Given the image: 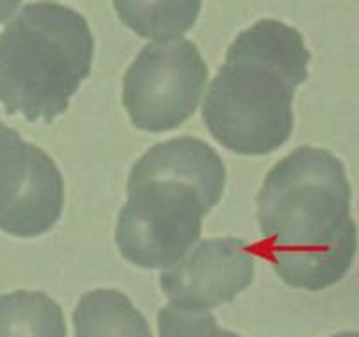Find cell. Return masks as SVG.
Returning <instances> with one entry per match:
<instances>
[{"instance_id": "obj_5", "label": "cell", "mask_w": 359, "mask_h": 337, "mask_svg": "<svg viewBox=\"0 0 359 337\" xmlns=\"http://www.w3.org/2000/svg\"><path fill=\"white\" fill-rule=\"evenodd\" d=\"M208 67L191 41H156L143 48L123 77V106L147 132L177 129L197 111Z\"/></svg>"}, {"instance_id": "obj_2", "label": "cell", "mask_w": 359, "mask_h": 337, "mask_svg": "<svg viewBox=\"0 0 359 337\" xmlns=\"http://www.w3.org/2000/svg\"><path fill=\"white\" fill-rule=\"evenodd\" d=\"M311 54L297 29L261 20L241 32L208 88L202 118L211 136L240 156H266L293 130V97Z\"/></svg>"}, {"instance_id": "obj_6", "label": "cell", "mask_w": 359, "mask_h": 337, "mask_svg": "<svg viewBox=\"0 0 359 337\" xmlns=\"http://www.w3.org/2000/svg\"><path fill=\"white\" fill-rule=\"evenodd\" d=\"M65 184L52 157L0 122V231L36 238L61 218Z\"/></svg>"}, {"instance_id": "obj_11", "label": "cell", "mask_w": 359, "mask_h": 337, "mask_svg": "<svg viewBox=\"0 0 359 337\" xmlns=\"http://www.w3.org/2000/svg\"><path fill=\"white\" fill-rule=\"evenodd\" d=\"M159 337H238L218 325L208 310L179 309L166 305L158 314Z\"/></svg>"}, {"instance_id": "obj_1", "label": "cell", "mask_w": 359, "mask_h": 337, "mask_svg": "<svg viewBox=\"0 0 359 337\" xmlns=\"http://www.w3.org/2000/svg\"><path fill=\"white\" fill-rule=\"evenodd\" d=\"M344 163L324 149L293 150L257 196L261 252L290 287L324 291L344 280L358 254Z\"/></svg>"}, {"instance_id": "obj_7", "label": "cell", "mask_w": 359, "mask_h": 337, "mask_svg": "<svg viewBox=\"0 0 359 337\" xmlns=\"http://www.w3.org/2000/svg\"><path fill=\"white\" fill-rule=\"evenodd\" d=\"M254 280L252 247L238 238L205 240L161 275L170 305L208 310L236 298Z\"/></svg>"}, {"instance_id": "obj_13", "label": "cell", "mask_w": 359, "mask_h": 337, "mask_svg": "<svg viewBox=\"0 0 359 337\" xmlns=\"http://www.w3.org/2000/svg\"><path fill=\"white\" fill-rule=\"evenodd\" d=\"M331 337H359V332H339V333H334V336Z\"/></svg>"}, {"instance_id": "obj_10", "label": "cell", "mask_w": 359, "mask_h": 337, "mask_svg": "<svg viewBox=\"0 0 359 337\" xmlns=\"http://www.w3.org/2000/svg\"><path fill=\"white\" fill-rule=\"evenodd\" d=\"M0 337H67L63 309L40 291L2 294Z\"/></svg>"}, {"instance_id": "obj_14", "label": "cell", "mask_w": 359, "mask_h": 337, "mask_svg": "<svg viewBox=\"0 0 359 337\" xmlns=\"http://www.w3.org/2000/svg\"><path fill=\"white\" fill-rule=\"evenodd\" d=\"M238 337H240V336H238Z\"/></svg>"}, {"instance_id": "obj_12", "label": "cell", "mask_w": 359, "mask_h": 337, "mask_svg": "<svg viewBox=\"0 0 359 337\" xmlns=\"http://www.w3.org/2000/svg\"><path fill=\"white\" fill-rule=\"evenodd\" d=\"M22 0H0V22H4L6 18L15 13V9L20 6Z\"/></svg>"}, {"instance_id": "obj_3", "label": "cell", "mask_w": 359, "mask_h": 337, "mask_svg": "<svg viewBox=\"0 0 359 337\" xmlns=\"http://www.w3.org/2000/svg\"><path fill=\"white\" fill-rule=\"evenodd\" d=\"M224 188L225 166L208 143L184 136L152 146L130 170L115 234L120 254L143 270L175 264L198 241Z\"/></svg>"}, {"instance_id": "obj_4", "label": "cell", "mask_w": 359, "mask_h": 337, "mask_svg": "<svg viewBox=\"0 0 359 337\" xmlns=\"http://www.w3.org/2000/svg\"><path fill=\"white\" fill-rule=\"evenodd\" d=\"M95 43L81 13L41 0L0 34V102L8 114L50 123L90 75Z\"/></svg>"}, {"instance_id": "obj_8", "label": "cell", "mask_w": 359, "mask_h": 337, "mask_svg": "<svg viewBox=\"0 0 359 337\" xmlns=\"http://www.w3.org/2000/svg\"><path fill=\"white\" fill-rule=\"evenodd\" d=\"M75 337H152L143 314L115 289L90 291L74 310Z\"/></svg>"}, {"instance_id": "obj_9", "label": "cell", "mask_w": 359, "mask_h": 337, "mask_svg": "<svg viewBox=\"0 0 359 337\" xmlns=\"http://www.w3.org/2000/svg\"><path fill=\"white\" fill-rule=\"evenodd\" d=\"M123 24L142 38L170 41L190 31L202 0H113Z\"/></svg>"}]
</instances>
